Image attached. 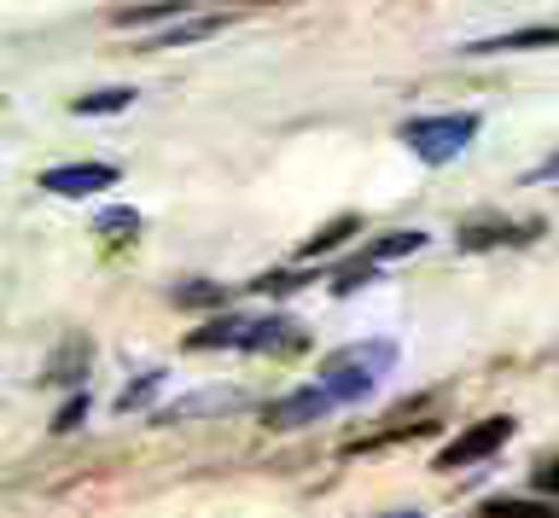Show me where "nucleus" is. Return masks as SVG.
<instances>
[{"instance_id": "nucleus-1", "label": "nucleus", "mask_w": 559, "mask_h": 518, "mask_svg": "<svg viewBox=\"0 0 559 518\" xmlns=\"http://www.w3.org/2000/svg\"><path fill=\"white\" fill-rule=\"evenodd\" d=\"M396 368V344L391 338H361V344H344L321 361V390L332 402H361V396L379 390V378Z\"/></svg>"}, {"instance_id": "nucleus-2", "label": "nucleus", "mask_w": 559, "mask_h": 518, "mask_svg": "<svg viewBox=\"0 0 559 518\" xmlns=\"http://www.w3.org/2000/svg\"><path fill=\"white\" fill-rule=\"evenodd\" d=\"M472 134H478V111H443V117H408L402 123V146L414 152L419 164L443 169L454 164L461 152L472 146Z\"/></svg>"}, {"instance_id": "nucleus-3", "label": "nucleus", "mask_w": 559, "mask_h": 518, "mask_svg": "<svg viewBox=\"0 0 559 518\" xmlns=\"http://www.w3.org/2000/svg\"><path fill=\"white\" fill-rule=\"evenodd\" d=\"M513 431H519L513 413H489V420L466 425L454 443H443V455H437L431 466H437V472H461V466H472V460H489L507 437H513Z\"/></svg>"}, {"instance_id": "nucleus-4", "label": "nucleus", "mask_w": 559, "mask_h": 518, "mask_svg": "<svg viewBox=\"0 0 559 518\" xmlns=\"http://www.w3.org/2000/svg\"><path fill=\"white\" fill-rule=\"evenodd\" d=\"M105 186H117L111 164H59L41 176V193H52V198H94Z\"/></svg>"}, {"instance_id": "nucleus-5", "label": "nucleus", "mask_w": 559, "mask_h": 518, "mask_svg": "<svg viewBox=\"0 0 559 518\" xmlns=\"http://www.w3.org/2000/svg\"><path fill=\"white\" fill-rule=\"evenodd\" d=\"M257 321L262 315H210L199 333H187V350H245V356H251Z\"/></svg>"}, {"instance_id": "nucleus-6", "label": "nucleus", "mask_w": 559, "mask_h": 518, "mask_svg": "<svg viewBox=\"0 0 559 518\" xmlns=\"http://www.w3.org/2000/svg\"><path fill=\"white\" fill-rule=\"evenodd\" d=\"M332 408V396L321 390V385H304V390H292V396H280V402H269V431H304V425H314L321 413Z\"/></svg>"}, {"instance_id": "nucleus-7", "label": "nucleus", "mask_w": 559, "mask_h": 518, "mask_svg": "<svg viewBox=\"0 0 559 518\" xmlns=\"http://www.w3.org/2000/svg\"><path fill=\"white\" fill-rule=\"evenodd\" d=\"M542 233V221H466L461 233H454V245L461 251H496V245H531Z\"/></svg>"}, {"instance_id": "nucleus-8", "label": "nucleus", "mask_w": 559, "mask_h": 518, "mask_svg": "<svg viewBox=\"0 0 559 518\" xmlns=\"http://www.w3.org/2000/svg\"><path fill=\"white\" fill-rule=\"evenodd\" d=\"M234 24L227 12H192V19H181L175 29H164V36H146V53H164V47H192L204 36H222V29Z\"/></svg>"}, {"instance_id": "nucleus-9", "label": "nucleus", "mask_w": 559, "mask_h": 518, "mask_svg": "<svg viewBox=\"0 0 559 518\" xmlns=\"http://www.w3.org/2000/svg\"><path fill=\"white\" fill-rule=\"evenodd\" d=\"M531 47H559V24H531V29H513V36H489V41L461 47V53H531Z\"/></svg>"}, {"instance_id": "nucleus-10", "label": "nucleus", "mask_w": 559, "mask_h": 518, "mask_svg": "<svg viewBox=\"0 0 559 518\" xmlns=\"http://www.w3.org/2000/svg\"><path fill=\"white\" fill-rule=\"evenodd\" d=\"M181 19H187L181 0H164V7H122V12H111V24H117V29H157V36H164V29H175Z\"/></svg>"}, {"instance_id": "nucleus-11", "label": "nucleus", "mask_w": 559, "mask_h": 518, "mask_svg": "<svg viewBox=\"0 0 559 518\" xmlns=\"http://www.w3.org/2000/svg\"><path fill=\"white\" fill-rule=\"evenodd\" d=\"M129 106H134V88H94V94L70 99V111H76V117H117Z\"/></svg>"}, {"instance_id": "nucleus-12", "label": "nucleus", "mask_w": 559, "mask_h": 518, "mask_svg": "<svg viewBox=\"0 0 559 518\" xmlns=\"http://www.w3.org/2000/svg\"><path fill=\"white\" fill-rule=\"evenodd\" d=\"M87 356H94V344H87V338H64L59 356L47 361V378H52V385H70L76 368H87Z\"/></svg>"}, {"instance_id": "nucleus-13", "label": "nucleus", "mask_w": 559, "mask_h": 518, "mask_svg": "<svg viewBox=\"0 0 559 518\" xmlns=\"http://www.w3.org/2000/svg\"><path fill=\"white\" fill-rule=\"evenodd\" d=\"M414 251H426V233L419 228H402V233H384V239H373L367 245V263H391V256H414Z\"/></svg>"}, {"instance_id": "nucleus-14", "label": "nucleus", "mask_w": 559, "mask_h": 518, "mask_svg": "<svg viewBox=\"0 0 559 518\" xmlns=\"http://www.w3.org/2000/svg\"><path fill=\"white\" fill-rule=\"evenodd\" d=\"M356 228H361V221H356V216H332V221H326V228H314V233L304 239V245H297V256H326L332 245H344V239H349V233H356Z\"/></svg>"}, {"instance_id": "nucleus-15", "label": "nucleus", "mask_w": 559, "mask_h": 518, "mask_svg": "<svg viewBox=\"0 0 559 518\" xmlns=\"http://www.w3.org/2000/svg\"><path fill=\"white\" fill-rule=\"evenodd\" d=\"M169 298L181 303V309H210V303L222 309V303H227V291H222V286H210V280H192V286H175Z\"/></svg>"}, {"instance_id": "nucleus-16", "label": "nucleus", "mask_w": 559, "mask_h": 518, "mask_svg": "<svg viewBox=\"0 0 559 518\" xmlns=\"http://www.w3.org/2000/svg\"><path fill=\"white\" fill-rule=\"evenodd\" d=\"M373 280H379V268L367 263V256H361V263H344L338 274H332V298H349L356 286H373Z\"/></svg>"}, {"instance_id": "nucleus-17", "label": "nucleus", "mask_w": 559, "mask_h": 518, "mask_svg": "<svg viewBox=\"0 0 559 518\" xmlns=\"http://www.w3.org/2000/svg\"><path fill=\"white\" fill-rule=\"evenodd\" d=\"M478 518H559L554 507H536V501H489V507L478 513Z\"/></svg>"}, {"instance_id": "nucleus-18", "label": "nucleus", "mask_w": 559, "mask_h": 518, "mask_svg": "<svg viewBox=\"0 0 559 518\" xmlns=\"http://www.w3.org/2000/svg\"><path fill=\"white\" fill-rule=\"evenodd\" d=\"M314 280V274H262V280H251V291H262V298H292V291H304Z\"/></svg>"}, {"instance_id": "nucleus-19", "label": "nucleus", "mask_w": 559, "mask_h": 518, "mask_svg": "<svg viewBox=\"0 0 559 518\" xmlns=\"http://www.w3.org/2000/svg\"><path fill=\"white\" fill-rule=\"evenodd\" d=\"M157 385H164V373H157V368H152L146 378H140V385H129V390H122V396H117V413H129V408H146V402H152V396H157Z\"/></svg>"}, {"instance_id": "nucleus-20", "label": "nucleus", "mask_w": 559, "mask_h": 518, "mask_svg": "<svg viewBox=\"0 0 559 518\" xmlns=\"http://www.w3.org/2000/svg\"><path fill=\"white\" fill-rule=\"evenodd\" d=\"M99 233H105V239H134V233H140V216H134V210H105V216H99Z\"/></svg>"}, {"instance_id": "nucleus-21", "label": "nucleus", "mask_w": 559, "mask_h": 518, "mask_svg": "<svg viewBox=\"0 0 559 518\" xmlns=\"http://www.w3.org/2000/svg\"><path fill=\"white\" fill-rule=\"evenodd\" d=\"M87 420V396H70V402L59 408V420H52V431H76Z\"/></svg>"}, {"instance_id": "nucleus-22", "label": "nucleus", "mask_w": 559, "mask_h": 518, "mask_svg": "<svg viewBox=\"0 0 559 518\" xmlns=\"http://www.w3.org/2000/svg\"><path fill=\"white\" fill-rule=\"evenodd\" d=\"M531 483H536V490H542V495H559V460H542Z\"/></svg>"}, {"instance_id": "nucleus-23", "label": "nucleus", "mask_w": 559, "mask_h": 518, "mask_svg": "<svg viewBox=\"0 0 559 518\" xmlns=\"http://www.w3.org/2000/svg\"><path fill=\"white\" fill-rule=\"evenodd\" d=\"M554 176H559V152H554L548 164H536V176H531V181H554Z\"/></svg>"}, {"instance_id": "nucleus-24", "label": "nucleus", "mask_w": 559, "mask_h": 518, "mask_svg": "<svg viewBox=\"0 0 559 518\" xmlns=\"http://www.w3.org/2000/svg\"><path fill=\"white\" fill-rule=\"evenodd\" d=\"M391 518H426V513H391Z\"/></svg>"}]
</instances>
